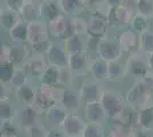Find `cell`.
Segmentation results:
<instances>
[{
  "instance_id": "cell-35",
  "label": "cell",
  "mask_w": 153,
  "mask_h": 137,
  "mask_svg": "<svg viewBox=\"0 0 153 137\" xmlns=\"http://www.w3.org/2000/svg\"><path fill=\"white\" fill-rule=\"evenodd\" d=\"M149 20L150 19H147L145 16H143V15H140V14L136 13V15L134 16V19L131 20L130 22V27L136 31V32L140 34V33L145 32L147 30H150V24H149Z\"/></svg>"
},
{
  "instance_id": "cell-49",
  "label": "cell",
  "mask_w": 153,
  "mask_h": 137,
  "mask_svg": "<svg viewBox=\"0 0 153 137\" xmlns=\"http://www.w3.org/2000/svg\"><path fill=\"white\" fill-rule=\"evenodd\" d=\"M12 88H13V86L10 85V84L1 82V99H7V98H9ZM14 90H15V89H14Z\"/></svg>"
},
{
  "instance_id": "cell-22",
  "label": "cell",
  "mask_w": 153,
  "mask_h": 137,
  "mask_svg": "<svg viewBox=\"0 0 153 137\" xmlns=\"http://www.w3.org/2000/svg\"><path fill=\"white\" fill-rule=\"evenodd\" d=\"M89 73L91 78L97 82L108 80V62L97 56L94 61H91Z\"/></svg>"
},
{
  "instance_id": "cell-18",
  "label": "cell",
  "mask_w": 153,
  "mask_h": 137,
  "mask_svg": "<svg viewBox=\"0 0 153 137\" xmlns=\"http://www.w3.org/2000/svg\"><path fill=\"white\" fill-rule=\"evenodd\" d=\"M103 89L100 86V82L93 80L85 81L81 88H80V96L83 103H90V102H98L102 96Z\"/></svg>"
},
{
  "instance_id": "cell-28",
  "label": "cell",
  "mask_w": 153,
  "mask_h": 137,
  "mask_svg": "<svg viewBox=\"0 0 153 137\" xmlns=\"http://www.w3.org/2000/svg\"><path fill=\"white\" fill-rule=\"evenodd\" d=\"M27 29L29 24L22 20L8 31L9 38L15 44H27Z\"/></svg>"
},
{
  "instance_id": "cell-33",
  "label": "cell",
  "mask_w": 153,
  "mask_h": 137,
  "mask_svg": "<svg viewBox=\"0 0 153 137\" xmlns=\"http://www.w3.org/2000/svg\"><path fill=\"white\" fill-rule=\"evenodd\" d=\"M140 52L145 55L153 54V31L147 30L140 34Z\"/></svg>"
},
{
  "instance_id": "cell-24",
  "label": "cell",
  "mask_w": 153,
  "mask_h": 137,
  "mask_svg": "<svg viewBox=\"0 0 153 137\" xmlns=\"http://www.w3.org/2000/svg\"><path fill=\"white\" fill-rule=\"evenodd\" d=\"M108 22L106 19L91 15L88 20V34L98 38H105L108 34Z\"/></svg>"
},
{
  "instance_id": "cell-51",
  "label": "cell",
  "mask_w": 153,
  "mask_h": 137,
  "mask_svg": "<svg viewBox=\"0 0 153 137\" xmlns=\"http://www.w3.org/2000/svg\"><path fill=\"white\" fill-rule=\"evenodd\" d=\"M127 0H105L106 5L108 7H117V6H120V5H123Z\"/></svg>"
},
{
  "instance_id": "cell-12",
  "label": "cell",
  "mask_w": 153,
  "mask_h": 137,
  "mask_svg": "<svg viewBox=\"0 0 153 137\" xmlns=\"http://www.w3.org/2000/svg\"><path fill=\"white\" fill-rule=\"evenodd\" d=\"M83 117L87 122H97L103 124L108 119V113L104 110L102 103L98 102H90L83 103Z\"/></svg>"
},
{
  "instance_id": "cell-53",
  "label": "cell",
  "mask_w": 153,
  "mask_h": 137,
  "mask_svg": "<svg viewBox=\"0 0 153 137\" xmlns=\"http://www.w3.org/2000/svg\"><path fill=\"white\" fill-rule=\"evenodd\" d=\"M1 137H19V135H15V134H1Z\"/></svg>"
},
{
  "instance_id": "cell-41",
  "label": "cell",
  "mask_w": 153,
  "mask_h": 137,
  "mask_svg": "<svg viewBox=\"0 0 153 137\" xmlns=\"http://www.w3.org/2000/svg\"><path fill=\"white\" fill-rule=\"evenodd\" d=\"M76 76L72 73L69 66H64V67H59V85L69 87L72 85L73 82V78Z\"/></svg>"
},
{
  "instance_id": "cell-39",
  "label": "cell",
  "mask_w": 153,
  "mask_h": 137,
  "mask_svg": "<svg viewBox=\"0 0 153 137\" xmlns=\"http://www.w3.org/2000/svg\"><path fill=\"white\" fill-rule=\"evenodd\" d=\"M72 25L76 34H88V21L82 19L81 16H72Z\"/></svg>"
},
{
  "instance_id": "cell-14",
  "label": "cell",
  "mask_w": 153,
  "mask_h": 137,
  "mask_svg": "<svg viewBox=\"0 0 153 137\" xmlns=\"http://www.w3.org/2000/svg\"><path fill=\"white\" fill-rule=\"evenodd\" d=\"M51 39L49 31H48V25L47 23L42 20L36 21L29 23V29H27V44L31 46L39 41Z\"/></svg>"
},
{
  "instance_id": "cell-11",
  "label": "cell",
  "mask_w": 153,
  "mask_h": 137,
  "mask_svg": "<svg viewBox=\"0 0 153 137\" xmlns=\"http://www.w3.org/2000/svg\"><path fill=\"white\" fill-rule=\"evenodd\" d=\"M118 41L121 46L123 53H127L130 55L140 52V34L134 31L131 27L125 29L120 33Z\"/></svg>"
},
{
  "instance_id": "cell-36",
  "label": "cell",
  "mask_w": 153,
  "mask_h": 137,
  "mask_svg": "<svg viewBox=\"0 0 153 137\" xmlns=\"http://www.w3.org/2000/svg\"><path fill=\"white\" fill-rule=\"evenodd\" d=\"M16 67L17 66L15 65L14 63H12V62H2V63H0V79H1V82L10 84Z\"/></svg>"
},
{
  "instance_id": "cell-9",
  "label": "cell",
  "mask_w": 153,
  "mask_h": 137,
  "mask_svg": "<svg viewBox=\"0 0 153 137\" xmlns=\"http://www.w3.org/2000/svg\"><path fill=\"white\" fill-rule=\"evenodd\" d=\"M122 54H123V50L118 40L110 39L108 37L103 38L100 45V49H98L100 57H102L103 59L108 62H112L115 59H121Z\"/></svg>"
},
{
  "instance_id": "cell-13",
  "label": "cell",
  "mask_w": 153,
  "mask_h": 137,
  "mask_svg": "<svg viewBox=\"0 0 153 137\" xmlns=\"http://www.w3.org/2000/svg\"><path fill=\"white\" fill-rule=\"evenodd\" d=\"M51 65L64 67L69 64V54L64 49V46L57 42H51L49 49L45 54Z\"/></svg>"
},
{
  "instance_id": "cell-21",
  "label": "cell",
  "mask_w": 153,
  "mask_h": 137,
  "mask_svg": "<svg viewBox=\"0 0 153 137\" xmlns=\"http://www.w3.org/2000/svg\"><path fill=\"white\" fill-rule=\"evenodd\" d=\"M31 46L29 44H15L12 45V54L10 62L17 66H23L31 57Z\"/></svg>"
},
{
  "instance_id": "cell-50",
  "label": "cell",
  "mask_w": 153,
  "mask_h": 137,
  "mask_svg": "<svg viewBox=\"0 0 153 137\" xmlns=\"http://www.w3.org/2000/svg\"><path fill=\"white\" fill-rule=\"evenodd\" d=\"M103 5H106L105 0H87L86 1V7L90 8L91 10H94L95 8H98Z\"/></svg>"
},
{
  "instance_id": "cell-23",
  "label": "cell",
  "mask_w": 153,
  "mask_h": 137,
  "mask_svg": "<svg viewBox=\"0 0 153 137\" xmlns=\"http://www.w3.org/2000/svg\"><path fill=\"white\" fill-rule=\"evenodd\" d=\"M86 39L87 34H72L71 37L63 40L64 49L69 55L86 52Z\"/></svg>"
},
{
  "instance_id": "cell-43",
  "label": "cell",
  "mask_w": 153,
  "mask_h": 137,
  "mask_svg": "<svg viewBox=\"0 0 153 137\" xmlns=\"http://www.w3.org/2000/svg\"><path fill=\"white\" fill-rule=\"evenodd\" d=\"M129 131H130V129L115 124L111 128V130L108 131L106 137H129Z\"/></svg>"
},
{
  "instance_id": "cell-46",
  "label": "cell",
  "mask_w": 153,
  "mask_h": 137,
  "mask_svg": "<svg viewBox=\"0 0 153 137\" xmlns=\"http://www.w3.org/2000/svg\"><path fill=\"white\" fill-rule=\"evenodd\" d=\"M129 137H153V131L146 130L140 127H135L129 131Z\"/></svg>"
},
{
  "instance_id": "cell-26",
  "label": "cell",
  "mask_w": 153,
  "mask_h": 137,
  "mask_svg": "<svg viewBox=\"0 0 153 137\" xmlns=\"http://www.w3.org/2000/svg\"><path fill=\"white\" fill-rule=\"evenodd\" d=\"M22 21L21 14L12 10V9H7L2 8L1 9V15H0V24L4 30H6L7 32L9 30H12L14 26L16 25L19 22Z\"/></svg>"
},
{
  "instance_id": "cell-2",
  "label": "cell",
  "mask_w": 153,
  "mask_h": 137,
  "mask_svg": "<svg viewBox=\"0 0 153 137\" xmlns=\"http://www.w3.org/2000/svg\"><path fill=\"white\" fill-rule=\"evenodd\" d=\"M61 89H57L55 86H51L40 82L37 86V95L34 101V106L41 112H45L49 107L57 104L59 101Z\"/></svg>"
},
{
  "instance_id": "cell-16",
  "label": "cell",
  "mask_w": 153,
  "mask_h": 137,
  "mask_svg": "<svg viewBox=\"0 0 153 137\" xmlns=\"http://www.w3.org/2000/svg\"><path fill=\"white\" fill-rule=\"evenodd\" d=\"M39 10L41 20L46 23L64 14L58 0H39Z\"/></svg>"
},
{
  "instance_id": "cell-38",
  "label": "cell",
  "mask_w": 153,
  "mask_h": 137,
  "mask_svg": "<svg viewBox=\"0 0 153 137\" xmlns=\"http://www.w3.org/2000/svg\"><path fill=\"white\" fill-rule=\"evenodd\" d=\"M83 137H106V134L102 124L87 122L83 131Z\"/></svg>"
},
{
  "instance_id": "cell-4",
  "label": "cell",
  "mask_w": 153,
  "mask_h": 137,
  "mask_svg": "<svg viewBox=\"0 0 153 137\" xmlns=\"http://www.w3.org/2000/svg\"><path fill=\"white\" fill-rule=\"evenodd\" d=\"M48 25V31L51 38H55L58 40H65L66 38L71 37L72 34H76L73 31V25H72V19L71 16L66 14H62L58 17L54 19Z\"/></svg>"
},
{
  "instance_id": "cell-48",
  "label": "cell",
  "mask_w": 153,
  "mask_h": 137,
  "mask_svg": "<svg viewBox=\"0 0 153 137\" xmlns=\"http://www.w3.org/2000/svg\"><path fill=\"white\" fill-rule=\"evenodd\" d=\"M47 137H69L62 128H58V127H51L49 130H48V135Z\"/></svg>"
},
{
  "instance_id": "cell-47",
  "label": "cell",
  "mask_w": 153,
  "mask_h": 137,
  "mask_svg": "<svg viewBox=\"0 0 153 137\" xmlns=\"http://www.w3.org/2000/svg\"><path fill=\"white\" fill-rule=\"evenodd\" d=\"M143 85H145L147 88H150L151 90H153V70H150L144 77H142L138 79Z\"/></svg>"
},
{
  "instance_id": "cell-1",
  "label": "cell",
  "mask_w": 153,
  "mask_h": 137,
  "mask_svg": "<svg viewBox=\"0 0 153 137\" xmlns=\"http://www.w3.org/2000/svg\"><path fill=\"white\" fill-rule=\"evenodd\" d=\"M125 98L126 103L137 111L153 106V90L143 85L140 80L128 89Z\"/></svg>"
},
{
  "instance_id": "cell-40",
  "label": "cell",
  "mask_w": 153,
  "mask_h": 137,
  "mask_svg": "<svg viewBox=\"0 0 153 137\" xmlns=\"http://www.w3.org/2000/svg\"><path fill=\"white\" fill-rule=\"evenodd\" d=\"M48 128L44 126L41 122L37 124H33L31 127L26 128L25 133L27 137H47L48 135Z\"/></svg>"
},
{
  "instance_id": "cell-45",
  "label": "cell",
  "mask_w": 153,
  "mask_h": 137,
  "mask_svg": "<svg viewBox=\"0 0 153 137\" xmlns=\"http://www.w3.org/2000/svg\"><path fill=\"white\" fill-rule=\"evenodd\" d=\"M10 54H12V45L8 44V42L1 44L0 63H2V62H10Z\"/></svg>"
},
{
  "instance_id": "cell-31",
  "label": "cell",
  "mask_w": 153,
  "mask_h": 137,
  "mask_svg": "<svg viewBox=\"0 0 153 137\" xmlns=\"http://www.w3.org/2000/svg\"><path fill=\"white\" fill-rule=\"evenodd\" d=\"M64 14L69 16H78L86 8L80 0H58Z\"/></svg>"
},
{
  "instance_id": "cell-8",
  "label": "cell",
  "mask_w": 153,
  "mask_h": 137,
  "mask_svg": "<svg viewBox=\"0 0 153 137\" xmlns=\"http://www.w3.org/2000/svg\"><path fill=\"white\" fill-rule=\"evenodd\" d=\"M90 56L87 52L78 53L69 55V64L68 66L76 77H85L89 73L90 70Z\"/></svg>"
},
{
  "instance_id": "cell-54",
  "label": "cell",
  "mask_w": 153,
  "mask_h": 137,
  "mask_svg": "<svg viewBox=\"0 0 153 137\" xmlns=\"http://www.w3.org/2000/svg\"><path fill=\"white\" fill-rule=\"evenodd\" d=\"M76 137H83V135H81V136H76Z\"/></svg>"
},
{
  "instance_id": "cell-42",
  "label": "cell",
  "mask_w": 153,
  "mask_h": 137,
  "mask_svg": "<svg viewBox=\"0 0 153 137\" xmlns=\"http://www.w3.org/2000/svg\"><path fill=\"white\" fill-rule=\"evenodd\" d=\"M103 38H98V37H94V36H89L87 34V39H86V52L88 54H97L98 55V49H100V45Z\"/></svg>"
},
{
  "instance_id": "cell-5",
  "label": "cell",
  "mask_w": 153,
  "mask_h": 137,
  "mask_svg": "<svg viewBox=\"0 0 153 137\" xmlns=\"http://www.w3.org/2000/svg\"><path fill=\"white\" fill-rule=\"evenodd\" d=\"M100 102L110 119H115L126 106L123 97L115 90H103Z\"/></svg>"
},
{
  "instance_id": "cell-55",
  "label": "cell",
  "mask_w": 153,
  "mask_h": 137,
  "mask_svg": "<svg viewBox=\"0 0 153 137\" xmlns=\"http://www.w3.org/2000/svg\"><path fill=\"white\" fill-rule=\"evenodd\" d=\"M37 1H39V0H37Z\"/></svg>"
},
{
  "instance_id": "cell-34",
  "label": "cell",
  "mask_w": 153,
  "mask_h": 137,
  "mask_svg": "<svg viewBox=\"0 0 153 137\" xmlns=\"http://www.w3.org/2000/svg\"><path fill=\"white\" fill-rule=\"evenodd\" d=\"M136 13L147 19H153V0H135Z\"/></svg>"
},
{
  "instance_id": "cell-15",
  "label": "cell",
  "mask_w": 153,
  "mask_h": 137,
  "mask_svg": "<svg viewBox=\"0 0 153 137\" xmlns=\"http://www.w3.org/2000/svg\"><path fill=\"white\" fill-rule=\"evenodd\" d=\"M81 102H82V99L80 96V93H76V90L70 89V88L61 89L58 103L62 106H64L69 112L76 113V111L81 106Z\"/></svg>"
},
{
  "instance_id": "cell-32",
  "label": "cell",
  "mask_w": 153,
  "mask_h": 137,
  "mask_svg": "<svg viewBox=\"0 0 153 137\" xmlns=\"http://www.w3.org/2000/svg\"><path fill=\"white\" fill-rule=\"evenodd\" d=\"M40 82H44V84L51 86L59 85V67L49 64L40 79Z\"/></svg>"
},
{
  "instance_id": "cell-3",
  "label": "cell",
  "mask_w": 153,
  "mask_h": 137,
  "mask_svg": "<svg viewBox=\"0 0 153 137\" xmlns=\"http://www.w3.org/2000/svg\"><path fill=\"white\" fill-rule=\"evenodd\" d=\"M136 15V9L133 5H127V1L117 7H110L108 16V22L110 25L114 27H126L130 25V22Z\"/></svg>"
},
{
  "instance_id": "cell-44",
  "label": "cell",
  "mask_w": 153,
  "mask_h": 137,
  "mask_svg": "<svg viewBox=\"0 0 153 137\" xmlns=\"http://www.w3.org/2000/svg\"><path fill=\"white\" fill-rule=\"evenodd\" d=\"M26 0H2L4 2V8L7 9H12L17 13H21L22 8L24 6Z\"/></svg>"
},
{
  "instance_id": "cell-6",
  "label": "cell",
  "mask_w": 153,
  "mask_h": 137,
  "mask_svg": "<svg viewBox=\"0 0 153 137\" xmlns=\"http://www.w3.org/2000/svg\"><path fill=\"white\" fill-rule=\"evenodd\" d=\"M126 67H127V74L136 79L144 77L151 70L147 55L140 52L130 54L128 56L126 61Z\"/></svg>"
},
{
  "instance_id": "cell-29",
  "label": "cell",
  "mask_w": 153,
  "mask_h": 137,
  "mask_svg": "<svg viewBox=\"0 0 153 137\" xmlns=\"http://www.w3.org/2000/svg\"><path fill=\"white\" fill-rule=\"evenodd\" d=\"M19 111V110H17V107L10 101V98L0 101V119H1V121H12V120L17 119Z\"/></svg>"
},
{
  "instance_id": "cell-17",
  "label": "cell",
  "mask_w": 153,
  "mask_h": 137,
  "mask_svg": "<svg viewBox=\"0 0 153 137\" xmlns=\"http://www.w3.org/2000/svg\"><path fill=\"white\" fill-rule=\"evenodd\" d=\"M40 113L41 111L37 109L34 105L32 106H23L19 111L17 116V122L19 127H22L24 130L26 128L31 127L33 124L40 122Z\"/></svg>"
},
{
  "instance_id": "cell-52",
  "label": "cell",
  "mask_w": 153,
  "mask_h": 137,
  "mask_svg": "<svg viewBox=\"0 0 153 137\" xmlns=\"http://www.w3.org/2000/svg\"><path fill=\"white\" fill-rule=\"evenodd\" d=\"M147 57H149L150 67H151V70H153V54H151V55H147Z\"/></svg>"
},
{
  "instance_id": "cell-37",
  "label": "cell",
  "mask_w": 153,
  "mask_h": 137,
  "mask_svg": "<svg viewBox=\"0 0 153 137\" xmlns=\"http://www.w3.org/2000/svg\"><path fill=\"white\" fill-rule=\"evenodd\" d=\"M30 78L26 70L23 67V66H19L16 67L15 70V73H14L13 78H12V81H10V85L13 86L14 89H17L21 86L25 85L26 82L29 81L27 79Z\"/></svg>"
},
{
  "instance_id": "cell-20",
  "label": "cell",
  "mask_w": 153,
  "mask_h": 137,
  "mask_svg": "<svg viewBox=\"0 0 153 137\" xmlns=\"http://www.w3.org/2000/svg\"><path fill=\"white\" fill-rule=\"evenodd\" d=\"M69 113L70 112L68 111L64 106H62L59 103H57V104H55L54 106H51V107H49L48 110L45 111L46 121L48 124H51V127L61 128Z\"/></svg>"
},
{
  "instance_id": "cell-25",
  "label": "cell",
  "mask_w": 153,
  "mask_h": 137,
  "mask_svg": "<svg viewBox=\"0 0 153 137\" xmlns=\"http://www.w3.org/2000/svg\"><path fill=\"white\" fill-rule=\"evenodd\" d=\"M19 14H21L22 20L26 22L27 24L41 20L40 10H39V1H37V0H26Z\"/></svg>"
},
{
  "instance_id": "cell-30",
  "label": "cell",
  "mask_w": 153,
  "mask_h": 137,
  "mask_svg": "<svg viewBox=\"0 0 153 137\" xmlns=\"http://www.w3.org/2000/svg\"><path fill=\"white\" fill-rule=\"evenodd\" d=\"M136 127L153 131V106L137 111Z\"/></svg>"
},
{
  "instance_id": "cell-10",
  "label": "cell",
  "mask_w": 153,
  "mask_h": 137,
  "mask_svg": "<svg viewBox=\"0 0 153 137\" xmlns=\"http://www.w3.org/2000/svg\"><path fill=\"white\" fill-rule=\"evenodd\" d=\"M86 126H87V121L83 118H81L76 113L70 112L61 128L69 137H76L83 135Z\"/></svg>"
},
{
  "instance_id": "cell-27",
  "label": "cell",
  "mask_w": 153,
  "mask_h": 137,
  "mask_svg": "<svg viewBox=\"0 0 153 137\" xmlns=\"http://www.w3.org/2000/svg\"><path fill=\"white\" fill-rule=\"evenodd\" d=\"M127 74L126 63H122L121 59H115L112 62H108V80L118 82L121 81Z\"/></svg>"
},
{
  "instance_id": "cell-7",
  "label": "cell",
  "mask_w": 153,
  "mask_h": 137,
  "mask_svg": "<svg viewBox=\"0 0 153 137\" xmlns=\"http://www.w3.org/2000/svg\"><path fill=\"white\" fill-rule=\"evenodd\" d=\"M48 65L49 63L45 54L36 53V54H32L31 57L27 59V62L23 65V67L26 70L30 78L40 80Z\"/></svg>"
},
{
  "instance_id": "cell-19",
  "label": "cell",
  "mask_w": 153,
  "mask_h": 137,
  "mask_svg": "<svg viewBox=\"0 0 153 137\" xmlns=\"http://www.w3.org/2000/svg\"><path fill=\"white\" fill-rule=\"evenodd\" d=\"M37 95V87L32 82H26L25 85L21 86L19 88L15 89V96L19 103L22 106H32L34 105Z\"/></svg>"
}]
</instances>
